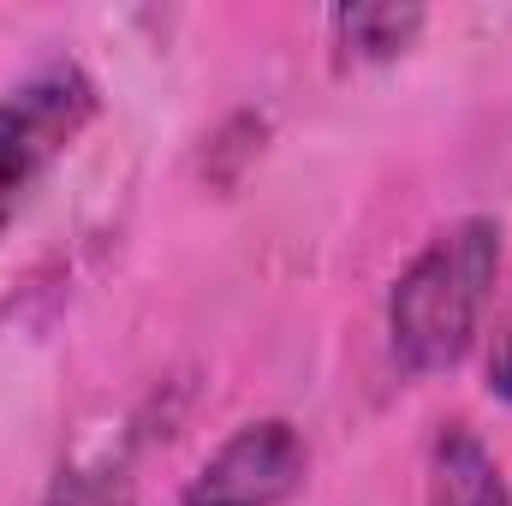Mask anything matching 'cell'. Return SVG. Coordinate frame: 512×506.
Returning <instances> with one entry per match:
<instances>
[{
    "label": "cell",
    "mask_w": 512,
    "mask_h": 506,
    "mask_svg": "<svg viewBox=\"0 0 512 506\" xmlns=\"http://www.w3.org/2000/svg\"><path fill=\"white\" fill-rule=\"evenodd\" d=\"M423 506H512L501 459L471 423H435L423 447Z\"/></svg>",
    "instance_id": "5"
},
{
    "label": "cell",
    "mask_w": 512,
    "mask_h": 506,
    "mask_svg": "<svg viewBox=\"0 0 512 506\" xmlns=\"http://www.w3.org/2000/svg\"><path fill=\"white\" fill-rule=\"evenodd\" d=\"M102 114V84L84 60L60 54L0 90V239L54 179V167L84 143Z\"/></svg>",
    "instance_id": "2"
},
{
    "label": "cell",
    "mask_w": 512,
    "mask_h": 506,
    "mask_svg": "<svg viewBox=\"0 0 512 506\" xmlns=\"http://www.w3.org/2000/svg\"><path fill=\"white\" fill-rule=\"evenodd\" d=\"M137 459H143V417L66 459L36 495V506H137Z\"/></svg>",
    "instance_id": "6"
},
{
    "label": "cell",
    "mask_w": 512,
    "mask_h": 506,
    "mask_svg": "<svg viewBox=\"0 0 512 506\" xmlns=\"http://www.w3.org/2000/svg\"><path fill=\"white\" fill-rule=\"evenodd\" d=\"M501 256H507V221L489 209L453 215L405 256L382 304L387 358L405 376H453L483 346L501 286Z\"/></svg>",
    "instance_id": "1"
},
{
    "label": "cell",
    "mask_w": 512,
    "mask_h": 506,
    "mask_svg": "<svg viewBox=\"0 0 512 506\" xmlns=\"http://www.w3.org/2000/svg\"><path fill=\"white\" fill-rule=\"evenodd\" d=\"M483 387H489V399L512 405V286L501 298V310H495V334H489V352H483Z\"/></svg>",
    "instance_id": "7"
},
{
    "label": "cell",
    "mask_w": 512,
    "mask_h": 506,
    "mask_svg": "<svg viewBox=\"0 0 512 506\" xmlns=\"http://www.w3.org/2000/svg\"><path fill=\"white\" fill-rule=\"evenodd\" d=\"M429 30V12L411 0H346L328 12V66L346 72H376L405 60Z\"/></svg>",
    "instance_id": "4"
},
{
    "label": "cell",
    "mask_w": 512,
    "mask_h": 506,
    "mask_svg": "<svg viewBox=\"0 0 512 506\" xmlns=\"http://www.w3.org/2000/svg\"><path fill=\"white\" fill-rule=\"evenodd\" d=\"M304 477H310L304 429L292 417H251L209 447L179 506H292Z\"/></svg>",
    "instance_id": "3"
}]
</instances>
